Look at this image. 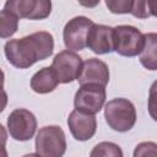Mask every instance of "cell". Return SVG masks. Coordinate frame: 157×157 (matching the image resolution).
Returning <instances> with one entry per match:
<instances>
[{
	"label": "cell",
	"instance_id": "6da1fadb",
	"mask_svg": "<svg viewBox=\"0 0 157 157\" xmlns=\"http://www.w3.org/2000/svg\"><path fill=\"white\" fill-rule=\"evenodd\" d=\"M54 38L49 32L39 31L5 43L4 53L7 61L17 69H28L37 61L53 54Z\"/></svg>",
	"mask_w": 157,
	"mask_h": 157
},
{
	"label": "cell",
	"instance_id": "7a4b0ae2",
	"mask_svg": "<svg viewBox=\"0 0 157 157\" xmlns=\"http://www.w3.org/2000/svg\"><path fill=\"white\" fill-rule=\"evenodd\" d=\"M104 118L110 129L118 132H126L136 123V109L129 99L114 98L105 104Z\"/></svg>",
	"mask_w": 157,
	"mask_h": 157
},
{
	"label": "cell",
	"instance_id": "3957f363",
	"mask_svg": "<svg viewBox=\"0 0 157 157\" xmlns=\"http://www.w3.org/2000/svg\"><path fill=\"white\" fill-rule=\"evenodd\" d=\"M66 151V137L58 125L39 129L36 136V153L39 157H63Z\"/></svg>",
	"mask_w": 157,
	"mask_h": 157
},
{
	"label": "cell",
	"instance_id": "277c9868",
	"mask_svg": "<svg viewBox=\"0 0 157 157\" xmlns=\"http://www.w3.org/2000/svg\"><path fill=\"white\" fill-rule=\"evenodd\" d=\"M145 42L144 33L134 26L119 25L113 28L114 52L121 56L132 58L140 54Z\"/></svg>",
	"mask_w": 157,
	"mask_h": 157
},
{
	"label": "cell",
	"instance_id": "5b68a950",
	"mask_svg": "<svg viewBox=\"0 0 157 157\" xmlns=\"http://www.w3.org/2000/svg\"><path fill=\"white\" fill-rule=\"evenodd\" d=\"M93 21L86 16H76L65 25L63 29L64 44L70 52H78L86 48L87 36Z\"/></svg>",
	"mask_w": 157,
	"mask_h": 157
},
{
	"label": "cell",
	"instance_id": "8992f818",
	"mask_svg": "<svg viewBox=\"0 0 157 157\" xmlns=\"http://www.w3.org/2000/svg\"><path fill=\"white\" fill-rule=\"evenodd\" d=\"M105 97V87L99 85H82L75 93L74 105L76 110L94 115L103 108Z\"/></svg>",
	"mask_w": 157,
	"mask_h": 157
},
{
	"label": "cell",
	"instance_id": "52a82bcc",
	"mask_svg": "<svg viewBox=\"0 0 157 157\" xmlns=\"http://www.w3.org/2000/svg\"><path fill=\"white\" fill-rule=\"evenodd\" d=\"M7 130L12 139L17 141H28L37 130V119L28 109H15L7 117Z\"/></svg>",
	"mask_w": 157,
	"mask_h": 157
},
{
	"label": "cell",
	"instance_id": "ba28073f",
	"mask_svg": "<svg viewBox=\"0 0 157 157\" xmlns=\"http://www.w3.org/2000/svg\"><path fill=\"white\" fill-rule=\"evenodd\" d=\"M82 63V58L78 54L66 49L54 56L50 67L56 75L59 83H70L77 80L81 72Z\"/></svg>",
	"mask_w": 157,
	"mask_h": 157
},
{
	"label": "cell",
	"instance_id": "9c48e42d",
	"mask_svg": "<svg viewBox=\"0 0 157 157\" xmlns=\"http://www.w3.org/2000/svg\"><path fill=\"white\" fill-rule=\"evenodd\" d=\"M18 18L44 20L52 12V2L49 0H7L4 5Z\"/></svg>",
	"mask_w": 157,
	"mask_h": 157
},
{
	"label": "cell",
	"instance_id": "30bf717a",
	"mask_svg": "<svg viewBox=\"0 0 157 157\" xmlns=\"http://www.w3.org/2000/svg\"><path fill=\"white\" fill-rule=\"evenodd\" d=\"M67 125L71 135L77 141H87L92 139L97 130L96 117L76 109L69 114Z\"/></svg>",
	"mask_w": 157,
	"mask_h": 157
},
{
	"label": "cell",
	"instance_id": "8fae6325",
	"mask_svg": "<svg viewBox=\"0 0 157 157\" xmlns=\"http://www.w3.org/2000/svg\"><path fill=\"white\" fill-rule=\"evenodd\" d=\"M80 86L82 85H99L105 87L109 81L108 65L96 58L87 59L82 63L81 72L77 77Z\"/></svg>",
	"mask_w": 157,
	"mask_h": 157
},
{
	"label": "cell",
	"instance_id": "7c38bea8",
	"mask_svg": "<svg viewBox=\"0 0 157 157\" xmlns=\"http://www.w3.org/2000/svg\"><path fill=\"white\" fill-rule=\"evenodd\" d=\"M86 47H88V49H91L93 53L98 55L114 52L113 27L93 23L87 36Z\"/></svg>",
	"mask_w": 157,
	"mask_h": 157
},
{
	"label": "cell",
	"instance_id": "4fadbf2b",
	"mask_svg": "<svg viewBox=\"0 0 157 157\" xmlns=\"http://www.w3.org/2000/svg\"><path fill=\"white\" fill-rule=\"evenodd\" d=\"M58 85H59V81L50 66L42 67L31 78V88L39 94L53 92Z\"/></svg>",
	"mask_w": 157,
	"mask_h": 157
},
{
	"label": "cell",
	"instance_id": "5bb4252c",
	"mask_svg": "<svg viewBox=\"0 0 157 157\" xmlns=\"http://www.w3.org/2000/svg\"><path fill=\"white\" fill-rule=\"evenodd\" d=\"M145 42L142 50L140 52V63L147 70L155 71L157 69V34L146 33L144 34Z\"/></svg>",
	"mask_w": 157,
	"mask_h": 157
},
{
	"label": "cell",
	"instance_id": "9a60e30c",
	"mask_svg": "<svg viewBox=\"0 0 157 157\" xmlns=\"http://www.w3.org/2000/svg\"><path fill=\"white\" fill-rule=\"evenodd\" d=\"M18 28V17L7 10L0 11V38L12 37Z\"/></svg>",
	"mask_w": 157,
	"mask_h": 157
},
{
	"label": "cell",
	"instance_id": "2e32d148",
	"mask_svg": "<svg viewBox=\"0 0 157 157\" xmlns=\"http://www.w3.org/2000/svg\"><path fill=\"white\" fill-rule=\"evenodd\" d=\"M90 157H124V153L119 145L110 141H103L92 148Z\"/></svg>",
	"mask_w": 157,
	"mask_h": 157
},
{
	"label": "cell",
	"instance_id": "e0dca14e",
	"mask_svg": "<svg viewBox=\"0 0 157 157\" xmlns=\"http://www.w3.org/2000/svg\"><path fill=\"white\" fill-rule=\"evenodd\" d=\"M153 4L147 1H132L131 15L137 18H147L153 15Z\"/></svg>",
	"mask_w": 157,
	"mask_h": 157
},
{
	"label": "cell",
	"instance_id": "ac0fdd59",
	"mask_svg": "<svg viewBox=\"0 0 157 157\" xmlns=\"http://www.w3.org/2000/svg\"><path fill=\"white\" fill-rule=\"evenodd\" d=\"M132 157H157V145L153 141L140 142L135 150Z\"/></svg>",
	"mask_w": 157,
	"mask_h": 157
},
{
	"label": "cell",
	"instance_id": "d6986e66",
	"mask_svg": "<svg viewBox=\"0 0 157 157\" xmlns=\"http://www.w3.org/2000/svg\"><path fill=\"white\" fill-rule=\"evenodd\" d=\"M105 5L112 13H130L132 1L131 0H107Z\"/></svg>",
	"mask_w": 157,
	"mask_h": 157
},
{
	"label": "cell",
	"instance_id": "ffe728a7",
	"mask_svg": "<svg viewBox=\"0 0 157 157\" xmlns=\"http://www.w3.org/2000/svg\"><path fill=\"white\" fill-rule=\"evenodd\" d=\"M7 101H9V98H7V93L5 92V90H4L2 87H0V113L6 108V105H7Z\"/></svg>",
	"mask_w": 157,
	"mask_h": 157
},
{
	"label": "cell",
	"instance_id": "44dd1931",
	"mask_svg": "<svg viewBox=\"0 0 157 157\" xmlns=\"http://www.w3.org/2000/svg\"><path fill=\"white\" fill-rule=\"evenodd\" d=\"M6 141H7V132H6L5 128H4V126L0 124V145L5 146Z\"/></svg>",
	"mask_w": 157,
	"mask_h": 157
},
{
	"label": "cell",
	"instance_id": "7402d4cb",
	"mask_svg": "<svg viewBox=\"0 0 157 157\" xmlns=\"http://www.w3.org/2000/svg\"><path fill=\"white\" fill-rule=\"evenodd\" d=\"M0 157H9L7 151H6L5 146H2V145H0Z\"/></svg>",
	"mask_w": 157,
	"mask_h": 157
},
{
	"label": "cell",
	"instance_id": "603a6c76",
	"mask_svg": "<svg viewBox=\"0 0 157 157\" xmlns=\"http://www.w3.org/2000/svg\"><path fill=\"white\" fill-rule=\"evenodd\" d=\"M4 81H5V75L4 71L0 69V87H4Z\"/></svg>",
	"mask_w": 157,
	"mask_h": 157
},
{
	"label": "cell",
	"instance_id": "cb8c5ba5",
	"mask_svg": "<svg viewBox=\"0 0 157 157\" xmlns=\"http://www.w3.org/2000/svg\"><path fill=\"white\" fill-rule=\"evenodd\" d=\"M23 157H39L37 153H27V155H25Z\"/></svg>",
	"mask_w": 157,
	"mask_h": 157
}]
</instances>
